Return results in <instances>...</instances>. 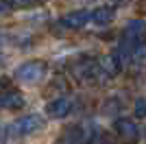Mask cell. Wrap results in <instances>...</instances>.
I'll return each mask as SVG.
<instances>
[{
    "instance_id": "obj_1",
    "label": "cell",
    "mask_w": 146,
    "mask_h": 144,
    "mask_svg": "<svg viewBox=\"0 0 146 144\" xmlns=\"http://www.w3.org/2000/svg\"><path fill=\"white\" fill-rule=\"evenodd\" d=\"M146 44V22L144 20H131L122 31V42H120V57H129L133 48Z\"/></svg>"
},
{
    "instance_id": "obj_2",
    "label": "cell",
    "mask_w": 146,
    "mask_h": 144,
    "mask_svg": "<svg viewBox=\"0 0 146 144\" xmlns=\"http://www.w3.org/2000/svg\"><path fill=\"white\" fill-rule=\"evenodd\" d=\"M44 125H46V120L39 114H29V116L15 120L13 125L7 127V133H9V138H26V135L37 133Z\"/></svg>"
},
{
    "instance_id": "obj_3",
    "label": "cell",
    "mask_w": 146,
    "mask_h": 144,
    "mask_svg": "<svg viewBox=\"0 0 146 144\" xmlns=\"http://www.w3.org/2000/svg\"><path fill=\"white\" fill-rule=\"evenodd\" d=\"M46 70H48V66H46V61L42 59H31V61H24V63H20L18 68H15V79L18 81H22V83H39L44 77H46Z\"/></svg>"
},
{
    "instance_id": "obj_4",
    "label": "cell",
    "mask_w": 146,
    "mask_h": 144,
    "mask_svg": "<svg viewBox=\"0 0 146 144\" xmlns=\"http://www.w3.org/2000/svg\"><path fill=\"white\" fill-rule=\"evenodd\" d=\"M72 101L70 98H66V96H59V98H55V101H50L48 105H46V116L48 118H55V120H61L66 118V116L72 114Z\"/></svg>"
},
{
    "instance_id": "obj_5",
    "label": "cell",
    "mask_w": 146,
    "mask_h": 144,
    "mask_svg": "<svg viewBox=\"0 0 146 144\" xmlns=\"http://www.w3.org/2000/svg\"><path fill=\"white\" fill-rule=\"evenodd\" d=\"M90 20H92V13H87L85 9H79V11H70V13H66V15L61 18V26L76 31V29H83V26H85Z\"/></svg>"
},
{
    "instance_id": "obj_6",
    "label": "cell",
    "mask_w": 146,
    "mask_h": 144,
    "mask_svg": "<svg viewBox=\"0 0 146 144\" xmlns=\"http://www.w3.org/2000/svg\"><path fill=\"white\" fill-rule=\"evenodd\" d=\"M113 129H116V133L124 140H135L140 135V127L131 118H118L116 122H113Z\"/></svg>"
},
{
    "instance_id": "obj_7",
    "label": "cell",
    "mask_w": 146,
    "mask_h": 144,
    "mask_svg": "<svg viewBox=\"0 0 146 144\" xmlns=\"http://www.w3.org/2000/svg\"><path fill=\"white\" fill-rule=\"evenodd\" d=\"M24 96L20 94L18 90H7L0 94V107L5 109H11V111H15V109H22L24 107Z\"/></svg>"
},
{
    "instance_id": "obj_8",
    "label": "cell",
    "mask_w": 146,
    "mask_h": 144,
    "mask_svg": "<svg viewBox=\"0 0 146 144\" xmlns=\"http://www.w3.org/2000/svg\"><path fill=\"white\" fill-rule=\"evenodd\" d=\"M100 68H103V72L107 74V77H116V74H120L122 72V57L116 53L111 55H105V57H100Z\"/></svg>"
},
{
    "instance_id": "obj_9",
    "label": "cell",
    "mask_w": 146,
    "mask_h": 144,
    "mask_svg": "<svg viewBox=\"0 0 146 144\" xmlns=\"http://www.w3.org/2000/svg\"><path fill=\"white\" fill-rule=\"evenodd\" d=\"M113 18H116L113 7H96L92 11V22L96 24V26H107V24L113 22Z\"/></svg>"
},
{
    "instance_id": "obj_10",
    "label": "cell",
    "mask_w": 146,
    "mask_h": 144,
    "mask_svg": "<svg viewBox=\"0 0 146 144\" xmlns=\"http://www.w3.org/2000/svg\"><path fill=\"white\" fill-rule=\"evenodd\" d=\"M133 114L135 118H146V98H137L133 103Z\"/></svg>"
},
{
    "instance_id": "obj_11",
    "label": "cell",
    "mask_w": 146,
    "mask_h": 144,
    "mask_svg": "<svg viewBox=\"0 0 146 144\" xmlns=\"http://www.w3.org/2000/svg\"><path fill=\"white\" fill-rule=\"evenodd\" d=\"M13 7H33L37 5V0H9Z\"/></svg>"
},
{
    "instance_id": "obj_12",
    "label": "cell",
    "mask_w": 146,
    "mask_h": 144,
    "mask_svg": "<svg viewBox=\"0 0 146 144\" xmlns=\"http://www.w3.org/2000/svg\"><path fill=\"white\" fill-rule=\"evenodd\" d=\"M11 2H9V0H0V15H5V13H9L11 11Z\"/></svg>"
},
{
    "instance_id": "obj_13",
    "label": "cell",
    "mask_w": 146,
    "mask_h": 144,
    "mask_svg": "<svg viewBox=\"0 0 146 144\" xmlns=\"http://www.w3.org/2000/svg\"><path fill=\"white\" fill-rule=\"evenodd\" d=\"M135 11L140 13V15H146V0H140L137 7H135Z\"/></svg>"
},
{
    "instance_id": "obj_14",
    "label": "cell",
    "mask_w": 146,
    "mask_h": 144,
    "mask_svg": "<svg viewBox=\"0 0 146 144\" xmlns=\"http://www.w3.org/2000/svg\"><path fill=\"white\" fill-rule=\"evenodd\" d=\"M5 61H7V59H5V55H2V53H0V68H2V66H5Z\"/></svg>"
},
{
    "instance_id": "obj_15",
    "label": "cell",
    "mask_w": 146,
    "mask_h": 144,
    "mask_svg": "<svg viewBox=\"0 0 146 144\" xmlns=\"http://www.w3.org/2000/svg\"><path fill=\"white\" fill-rule=\"evenodd\" d=\"M42 2H46V0H37V5H42Z\"/></svg>"
}]
</instances>
